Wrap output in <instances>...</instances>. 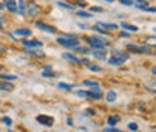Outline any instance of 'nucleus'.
<instances>
[{
  "mask_svg": "<svg viewBox=\"0 0 156 132\" xmlns=\"http://www.w3.org/2000/svg\"><path fill=\"white\" fill-rule=\"evenodd\" d=\"M3 122H5V123H6V125H9V126H11V125H12V120H11V119H9V117H3Z\"/></svg>",
  "mask_w": 156,
  "mask_h": 132,
  "instance_id": "nucleus-30",
  "label": "nucleus"
},
{
  "mask_svg": "<svg viewBox=\"0 0 156 132\" xmlns=\"http://www.w3.org/2000/svg\"><path fill=\"white\" fill-rule=\"evenodd\" d=\"M149 42H152V44H156V36H153V38H149Z\"/></svg>",
  "mask_w": 156,
  "mask_h": 132,
  "instance_id": "nucleus-35",
  "label": "nucleus"
},
{
  "mask_svg": "<svg viewBox=\"0 0 156 132\" xmlns=\"http://www.w3.org/2000/svg\"><path fill=\"white\" fill-rule=\"evenodd\" d=\"M113 57H116V59H122V60H128L129 59V54H126V53H123V51H119V50H114L113 51Z\"/></svg>",
  "mask_w": 156,
  "mask_h": 132,
  "instance_id": "nucleus-10",
  "label": "nucleus"
},
{
  "mask_svg": "<svg viewBox=\"0 0 156 132\" xmlns=\"http://www.w3.org/2000/svg\"><path fill=\"white\" fill-rule=\"evenodd\" d=\"M122 5H126V6H132V0H120Z\"/></svg>",
  "mask_w": 156,
  "mask_h": 132,
  "instance_id": "nucleus-28",
  "label": "nucleus"
},
{
  "mask_svg": "<svg viewBox=\"0 0 156 132\" xmlns=\"http://www.w3.org/2000/svg\"><path fill=\"white\" fill-rule=\"evenodd\" d=\"M107 101L108 102H114L116 101V93L111 90V92H108V95H107Z\"/></svg>",
  "mask_w": 156,
  "mask_h": 132,
  "instance_id": "nucleus-23",
  "label": "nucleus"
},
{
  "mask_svg": "<svg viewBox=\"0 0 156 132\" xmlns=\"http://www.w3.org/2000/svg\"><path fill=\"white\" fill-rule=\"evenodd\" d=\"M129 129H131V131H136V129H138V125H136V123H129Z\"/></svg>",
  "mask_w": 156,
  "mask_h": 132,
  "instance_id": "nucleus-29",
  "label": "nucleus"
},
{
  "mask_svg": "<svg viewBox=\"0 0 156 132\" xmlns=\"http://www.w3.org/2000/svg\"><path fill=\"white\" fill-rule=\"evenodd\" d=\"M0 69H2V66H0Z\"/></svg>",
  "mask_w": 156,
  "mask_h": 132,
  "instance_id": "nucleus-40",
  "label": "nucleus"
},
{
  "mask_svg": "<svg viewBox=\"0 0 156 132\" xmlns=\"http://www.w3.org/2000/svg\"><path fill=\"white\" fill-rule=\"evenodd\" d=\"M63 59H66V60H69V62H74V63H81V60L75 57L74 54H71V53H65L63 54Z\"/></svg>",
  "mask_w": 156,
  "mask_h": 132,
  "instance_id": "nucleus-11",
  "label": "nucleus"
},
{
  "mask_svg": "<svg viewBox=\"0 0 156 132\" xmlns=\"http://www.w3.org/2000/svg\"><path fill=\"white\" fill-rule=\"evenodd\" d=\"M23 45L27 47V48H35V47H42V42H39L36 39H33V41H23Z\"/></svg>",
  "mask_w": 156,
  "mask_h": 132,
  "instance_id": "nucleus-9",
  "label": "nucleus"
},
{
  "mask_svg": "<svg viewBox=\"0 0 156 132\" xmlns=\"http://www.w3.org/2000/svg\"><path fill=\"white\" fill-rule=\"evenodd\" d=\"M0 27H2V24H0Z\"/></svg>",
  "mask_w": 156,
  "mask_h": 132,
  "instance_id": "nucleus-39",
  "label": "nucleus"
},
{
  "mask_svg": "<svg viewBox=\"0 0 156 132\" xmlns=\"http://www.w3.org/2000/svg\"><path fill=\"white\" fill-rule=\"evenodd\" d=\"M41 12H42V8L39 6L38 3H35V2H30V3L26 6V14H27L30 18H33V17H38Z\"/></svg>",
  "mask_w": 156,
  "mask_h": 132,
  "instance_id": "nucleus-1",
  "label": "nucleus"
},
{
  "mask_svg": "<svg viewBox=\"0 0 156 132\" xmlns=\"http://www.w3.org/2000/svg\"><path fill=\"white\" fill-rule=\"evenodd\" d=\"M57 5L60 6V8H65V9H71V11L74 9V6H72V5H69V3H65V2H58Z\"/></svg>",
  "mask_w": 156,
  "mask_h": 132,
  "instance_id": "nucleus-24",
  "label": "nucleus"
},
{
  "mask_svg": "<svg viewBox=\"0 0 156 132\" xmlns=\"http://www.w3.org/2000/svg\"><path fill=\"white\" fill-rule=\"evenodd\" d=\"M92 11H95V12H102L104 9H102V8H98V6H95V8H92Z\"/></svg>",
  "mask_w": 156,
  "mask_h": 132,
  "instance_id": "nucleus-32",
  "label": "nucleus"
},
{
  "mask_svg": "<svg viewBox=\"0 0 156 132\" xmlns=\"http://www.w3.org/2000/svg\"><path fill=\"white\" fill-rule=\"evenodd\" d=\"M107 2H114V0H107Z\"/></svg>",
  "mask_w": 156,
  "mask_h": 132,
  "instance_id": "nucleus-38",
  "label": "nucleus"
},
{
  "mask_svg": "<svg viewBox=\"0 0 156 132\" xmlns=\"http://www.w3.org/2000/svg\"><path fill=\"white\" fill-rule=\"evenodd\" d=\"M5 2H6V0H0V9L5 8Z\"/></svg>",
  "mask_w": 156,
  "mask_h": 132,
  "instance_id": "nucleus-36",
  "label": "nucleus"
},
{
  "mask_svg": "<svg viewBox=\"0 0 156 132\" xmlns=\"http://www.w3.org/2000/svg\"><path fill=\"white\" fill-rule=\"evenodd\" d=\"M93 56L96 57V59H101V60H105V51L104 50H95L93 53H92Z\"/></svg>",
  "mask_w": 156,
  "mask_h": 132,
  "instance_id": "nucleus-13",
  "label": "nucleus"
},
{
  "mask_svg": "<svg viewBox=\"0 0 156 132\" xmlns=\"http://www.w3.org/2000/svg\"><path fill=\"white\" fill-rule=\"evenodd\" d=\"M155 32H156V29H155Z\"/></svg>",
  "mask_w": 156,
  "mask_h": 132,
  "instance_id": "nucleus-41",
  "label": "nucleus"
},
{
  "mask_svg": "<svg viewBox=\"0 0 156 132\" xmlns=\"http://www.w3.org/2000/svg\"><path fill=\"white\" fill-rule=\"evenodd\" d=\"M108 62H110V65H116V66H119V65H123V63H125V60H122V59H116V57H111Z\"/></svg>",
  "mask_w": 156,
  "mask_h": 132,
  "instance_id": "nucleus-14",
  "label": "nucleus"
},
{
  "mask_svg": "<svg viewBox=\"0 0 156 132\" xmlns=\"http://www.w3.org/2000/svg\"><path fill=\"white\" fill-rule=\"evenodd\" d=\"M0 78H3L5 81H14V80H17L18 77H15V75H8V74H3V75L0 77Z\"/></svg>",
  "mask_w": 156,
  "mask_h": 132,
  "instance_id": "nucleus-22",
  "label": "nucleus"
},
{
  "mask_svg": "<svg viewBox=\"0 0 156 132\" xmlns=\"http://www.w3.org/2000/svg\"><path fill=\"white\" fill-rule=\"evenodd\" d=\"M57 42L60 45H63V47H68V48L78 47V44H80V41H78L75 36H63V38H58Z\"/></svg>",
  "mask_w": 156,
  "mask_h": 132,
  "instance_id": "nucleus-3",
  "label": "nucleus"
},
{
  "mask_svg": "<svg viewBox=\"0 0 156 132\" xmlns=\"http://www.w3.org/2000/svg\"><path fill=\"white\" fill-rule=\"evenodd\" d=\"M78 17H84V18H92V14H89V12H84V11H80L77 12Z\"/></svg>",
  "mask_w": 156,
  "mask_h": 132,
  "instance_id": "nucleus-26",
  "label": "nucleus"
},
{
  "mask_svg": "<svg viewBox=\"0 0 156 132\" xmlns=\"http://www.w3.org/2000/svg\"><path fill=\"white\" fill-rule=\"evenodd\" d=\"M17 6H18V11L20 14H24L26 12V6H24V0H18V3H17Z\"/></svg>",
  "mask_w": 156,
  "mask_h": 132,
  "instance_id": "nucleus-17",
  "label": "nucleus"
},
{
  "mask_svg": "<svg viewBox=\"0 0 156 132\" xmlns=\"http://www.w3.org/2000/svg\"><path fill=\"white\" fill-rule=\"evenodd\" d=\"M98 26H101L102 29H117V24H108V23H98Z\"/></svg>",
  "mask_w": 156,
  "mask_h": 132,
  "instance_id": "nucleus-15",
  "label": "nucleus"
},
{
  "mask_svg": "<svg viewBox=\"0 0 156 132\" xmlns=\"http://www.w3.org/2000/svg\"><path fill=\"white\" fill-rule=\"evenodd\" d=\"M122 27H123V29H126V30H129V32H138V27L131 26V24H126V23H123V24H122Z\"/></svg>",
  "mask_w": 156,
  "mask_h": 132,
  "instance_id": "nucleus-16",
  "label": "nucleus"
},
{
  "mask_svg": "<svg viewBox=\"0 0 156 132\" xmlns=\"http://www.w3.org/2000/svg\"><path fill=\"white\" fill-rule=\"evenodd\" d=\"M84 86H87V87H99V83L98 81H92V80H86Z\"/></svg>",
  "mask_w": 156,
  "mask_h": 132,
  "instance_id": "nucleus-18",
  "label": "nucleus"
},
{
  "mask_svg": "<svg viewBox=\"0 0 156 132\" xmlns=\"http://www.w3.org/2000/svg\"><path fill=\"white\" fill-rule=\"evenodd\" d=\"M146 87H147L149 90H152V92H156V81H149V83H146Z\"/></svg>",
  "mask_w": 156,
  "mask_h": 132,
  "instance_id": "nucleus-20",
  "label": "nucleus"
},
{
  "mask_svg": "<svg viewBox=\"0 0 156 132\" xmlns=\"http://www.w3.org/2000/svg\"><path fill=\"white\" fill-rule=\"evenodd\" d=\"M15 33L18 36H32V32L29 29H18V30H15Z\"/></svg>",
  "mask_w": 156,
  "mask_h": 132,
  "instance_id": "nucleus-12",
  "label": "nucleus"
},
{
  "mask_svg": "<svg viewBox=\"0 0 156 132\" xmlns=\"http://www.w3.org/2000/svg\"><path fill=\"white\" fill-rule=\"evenodd\" d=\"M0 90L2 92H12L14 90V84L3 80V81H0Z\"/></svg>",
  "mask_w": 156,
  "mask_h": 132,
  "instance_id": "nucleus-7",
  "label": "nucleus"
},
{
  "mask_svg": "<svg viewBox=\"0 0 156 132\" xmlns=\"http://www.w3.org/2000/svg\"><path fill=\"white\" fill-rule=\"evenodd\" d=\"M36 120H38L39 123H42V126H53V123H54V119L53 117H50V116H38L36 117Z\"/></svg>",
  "mask_w": 156,
  "mask_h": 132,
  "instance_id": "nucleus-5",
  "label": "nucleus"
},
{
  "mask_svg": "<svg viewBox=\"0 0 156 132\" xmlns=\"http://www.w3.org/2000/svg\"><path fill=\"white\" fill-rule=\"evenodd\" d=\"M5 5H6V9L9 11V12H17L18 11V8H17V2L15 0H6L5 2Z\"/></svg>",
  "mask_w": 156,
  "mask_h": 132,
  "instance_id": "nucleus-8",
  "label": "nucleus"
},
{
  "mask_svg": "<svg viewBox=\"0 0 156 132\" xmlns=\"http://www.w3.org/2000/svg\"><path fill=\"white\" fill-rule=\"evenodd\" d=\"M58 87H60V89H66V90H71V89H72L74 86H72V84H65V83H60V84H58Z\"/></svg>",
  "mask_w": 156,
  "mask_h": 132,
  "instance_id": "nucleus-27",
  "label": "nucleus"
},
{
  "mask_svg": "<svg viewBox=\"0 0 156 132\" xmlns=\"http://www.w3.org/2000/svg\"><path fill=\"white\" fill-rule=\"evenodd\" d=\"M152 74H153V75H156V68H153V69H152Z\"/></svg>",
  "mask_w": 156,
  "mask_h": 132,
  "instance_id": "nucleus-37",
  "label": "nucleus"
},
{
  "mask_svg": "<svg viewBox=\"0 0 156 132\" xmlns=\"http://www.w3.org/2000/svg\"><path fill=\"white\" fill-rule=\"evenodd\" d=\"M126 50H129V51H135V53H150V51H152V48H150L149 45L138 47V45H131V44L126 45Z\"/></svg>",
  "mask_w": 156,
  "mask_h": 132,
  "instance_id": "nucleus-4",
  "label": "nucleus"
},
{
  "mask_svg": "<svg viewBox=\"0 0 156 132\" xmlns=\"http://www.w3.org/2000/svg\"><path fill=\"white\" fill-rule=\"evenodd\" d=\"M87 44H89V47H92V48H95V50H104V48H105V45H107L108 42H107L105 39L95 36V38H89L87 39Z\"/></svg>",
  "mask_w": 156,
  "mask_h": 132,
  "instance_id": "nucleus-2",
  "label": "nucleus"
},
{
  "mask_svg": "<svg viewBox=\"0 0 156 132\" xmlns=\"http://www.w3.org/2000/svg\"><path fill=\"white\" fill-rule=\"evenodd\" d=\"M105 131L107 132H120V129H117V128H107Z\"/></svg>",
  "mask_w": 156,
  "mask_h": 132,
  "instance_id": "nucleus-31",
  "label": "nucleus"
},
{
  "mask_svg": "<svg viewBox=\"0 0 156 132\" xmlns=\"http://www.w3.org/2000/svg\"><path fill=\"white\" fill-rule=\"evenodd\" d=\"M87 68H89L90 71H93V72H101V71H102V68H101V66H98V65H92V63H87Z\"/></svg>",
  "mask_w": 156,
  "mask_h": 132,
  "instance_id": "nucleus-19",
  "label": "nucleus"
},
{
  "mask_svg": "<svg viewBox=\"0 0 156 132\" xmlns=\"http://www.w3.org/2000/svg\"><path fill=\"white\" fill-rule=\"evenodd\" d=\"M120 36H123V38H129V33H126V32H120Z\"/></svg>",
  "mask_w": 156,
  "mask_h": 132,
  "instance_id": "nucleus-33",
  "label": "nucleus"
},
{
  "mask_svg": "<svg viewBox=\"0 0 156 132\" xmlns=\"http://www.w3.org/2000/svg\"><path fill=\"white\" fill-rule=\"evenodd\" d=\"M86 114H87V116H95V111H93V110H87Z\"/></svg>",
  "mask_w": 156,
  "mask_h": 132,
  "instance_id": "nucleus-34",
  "label": "nucleus"
},
{
  "mask_svg": "<svg viewBox=\"0 0 156 132\" xmlns=\"http://www.w3.org/2000/svg\"><path fill=\"white\" fill-rule=\"evenodd\" d=\"M36 27L42 29L44 32H48V33H56V32H57V30H56V27H53V26H48V24H45V23H41V21H38V23H36Z\"/></svg>",
  "mask_w": 156,
  "mask_h": 132,
  "instance_id": "nucleus-6",
  "label": "nucleus"
},
{
  "mask_svg": "<svg viewBox=\"0 0 156 132\" xmlns=\"http://www.w3.org/2000/svg\"><path fill=\"white\" fill-rule=\"evenodd\" d=\"M119 120H120L119 117H108V123H110L111 126H114V125H117V123H119Z\"/></svg>",
  "mask_w": 156,
  "mask_h": 132,
  "instance_id": "nucleus-25",
  "label": "nucleus"
},
{
  "mask_svg": "<svg viewBox=\"0 0 156 132\" xmlns=\"http://www.w3.org/2000/svg\"><path fill=\"white\" fill-rule=\"evenodd\" d=\"M42 77H53V74H51V66H45V69L42 71Z\"/></svg>",
  "mask_w": 156,
  "mask_h": 132,
  "instance_id": "nucleus-21",
  "label": "nucleus"
}]
</instances>
